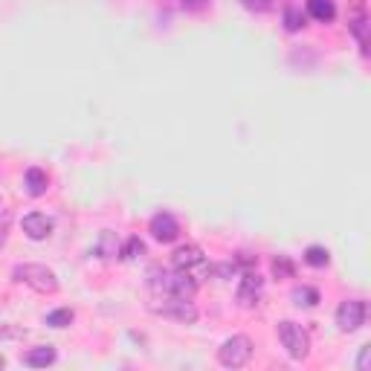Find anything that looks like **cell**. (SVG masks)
Masks as SVG:
<instances>
[{
    "label": "cell",
    "mask_w": 371,
    "mask_h": 371,
    "mask_svg": "<svg viewBox=\"0 0 371 371\" xmlns=\"http://www.w3.org/2000/svg\"><path fill=\"white\" fill-rule=\"evenodd\" d=\"M209 6V0H183V9L186 12H201Z\"/></svg>",
    "instance_id": "d4e9b609"
},
{
    "label": "cell",
    "mask_w": 371,
    "mask_h": 371,
    "mask_svg": "<svg viewBox=\"0 0 371 371\" xmlns=\"http://www.w3.org/2000/svg\"><path fill=\"white\" fill-rule=\"evenodd\" d=\"M365 313H368V308H365L363 299H345V302L337 308V325H339V331H342V334L360 331V328L365 325Z\"/></svg>",
    "instance_id": "8992f818"
},
{
    "label": "cell",
    "mask_w": 371,
    "mask_h": 371,
    "mask_svg": "<svg viewBox=\"0 0 371 371\" xmlns=\"http://www.w3.org/2000/svg\"><path fill=\"white\" fill-rule=\"evenodd\" d=\"M357 368H360V371H368V368H371V345H363V348H360Z\"/></svg>",
    "instance_id": "cb8c5ba5"
},
{
    "label": "cell",
    "mask_w": 371,
    "mask_h": 371,
    "mask_svg": "<svg viewBox=\"0 0 371 371\" xmlns=\"http://www.w3.org/2000/svg\"><path fill=\"white\" fill-rule=\"evenodd\" d=\"M279 339L284 345V351L293 357V360H305L310 354V337L302 325L290 322V319H284V322H279Z\"/></svg>",
    "instance_id": "277c9868"
},
{
    "label": "cell",
    "mask_w": 371,
    "mask_h": 371,
    "mask_svg": "<svg viewBox=\"0 0 371 371\" xmlns=\"http://www.w3.org/2000/svg\"><path fill=\"white\" fill-rule=\"evenodd\" d=\"M308 12H310L316 20H322V23H331V20L337 18L334 0H308Z\"/></svg>",
    "instance_id": "4fadbf2b"
},
{
    "label": "cell",
    "mask_w": 371,
    "mask_h": 371,
    "mask_svg": "<svg viewBox=\"0 0 371 371\" xmlns=\"http://www.w3.org/2000/svg\"><path fill=\"white\" fill-rule=\"evenodd\" d=\"M348 27H351V32L357 35V41L363 44V53H365V44H368V18H365V9H363V4L357 6L354 18L348 20Z\"/></svg>",
    "instance_id": "5bb4252c"
},
{
    "label": "cell",
    "mask_w": 371,
    "mask_h": 371,
    "mask_svg": "<svg viewBox=\"0 0 371 371\" xmlns=\"http://www.w3.org/2000/svg\"><path fill=\"white\" fill-rule=\"evenodd\" d=\"M99 253H102L105 258H113L119 253V241L113 232H102V241H99Z\"/></svg>",
    "instance_id": "ffe728a7"
},
{
    "label": "cell",
    "mask_w": 371,
    "mask_h": 371,
    "mask_svg": "<svg viewBox=\"0 0 371 371\" xmlns=\"http://www.w3.org/2000/svg\"><path fill=\"white\" fill-rule=\"evenodd\" d=\"M305 261H308L310 267H325V264L331 261V253L325 250V246L313 244V246H308V250H305Z\"/></svg>",
    "instance_id": "e0dca14e"
},
{
    "label": "cell",
    "mask_w": 371,
    "mask_h": 371,
    "mask_svg": "<svg viewBox=\"0 0 371 371\" xmlns=\"http://www.w3.org/2000/svg\"><path fill=\"white\" fill-rule=\"evenodd\" d=\"M293 305H299V308H313V305H319V290H316V287H296V290H293Z\"/></svg>",
    "instance_id": "2e32d148"
},
{
    "label": "cell",
    "mask_w": 371,
    "mask_h": 371,
    "mask_svg": "<svg viewBox=\"0 0 371 371\" xmlns=\"http://www.w3.org/2000/svg\"><path fill=\"white\" fill-rule=\"evenodd\" d=\"M238 4L244 9H250V12H258V15H264V12L273 9V0H238Z\"/></svg>",
    "instance_id": "7402d4cb"
},
{
    "label": "cell",
    "mask_w": 371,
    "mask_h": 371,
    "mask_svg": "<svg viewBox=\"0 0 371 371\" xmlns=\"http://www.w3.org/2000/svg\"><path fill=\"white\" fill-rule=\"evenodd\" d=\"M154 313H160L165 319H175V322H183V325L197 322V308L189 299H165L163 305H154Z\"/></svg>",
    "instance_id": "52a82bcc"
},
{
    "label": "cell",
    "mask_w": 371,
    "mask_h": 371,
    "mask_svg": "<svg viewBox=\"0 0 371 371\" xmlns=\"http://www.w3.org/2000/svg\"><path fill=\"white\" fill-rule=\"evenodd\" d=\"M261 290H264V279L256 273V270H246V273L241 276V284H238V305L241 308L258 305Z\"/></svg>",
    "instance_id": "ba28073f"
},
{
    "label": "cell",
    "mask_w": 371,
    "mask_h": 371,
    "mask_svg": "<svg viewBox=\"0 0 371 371\" xmlns=\"http://www.w3.org/2000/svg\"><path fill=\"white\" fill-rule=\"evenodd\" d=\"M270 267H273V276L276 279H293V273H296V264L287 256H276Z\"/></svg>",
    "instance_id": "ac0fdd59"
},
{
    "label": "cell",
    "mask_w": 371,
    "mask_h": 371,
    "mask_svg": "<svg viewBox=\"0 0 371 371\" xmlns=\"http://www.w3.org/2000/svg\"><path fill=\"white\" fill-rule=\"evenodd\" d=\"M122 256H125L128 261H134V258H139V256H145V244L134 235V238H128V244H125V253H122Z\"/></svg>",
    "instance_id": "44dd1931"
},
{
    "label": "cell",
    "mask_w": 371,
    "mask_h": 371,
    "mask_svg": "<svg viewBox=\"0 0 371 371\" xmlns=\"http://www.w3.org/2000/svg\"><path fill=\"white\" fill-rule=\"evenodd\" d=\"M56 348L53 345H38V348H30L27 354H23V365H30V368H46V365H53L56 363Z\"/></svg>",
    "instance_id": "8fae6325"
},
{
    "label": "cell",
    "mask_w": 371,
    "mask_h": 371,
    "mask_svg": "<svg viewBox=\"0 0 371 371\" xmlns=\"http://www.w3.org/2000/svg\"><path fill=\"white\" fill-rule=\"evenodd\" d=\"M250 360H253V339L244 334L224 339V345L218 348V363L224 368H244Z\"/></svg>",
    "instance_id": "3957f363"
},
{
    "label": "cell",
    "mask_w": 371,
    "mask_h": 371,
    "mask_svg": "<svg viewBox=\"0 0 371 371\" xmlns=\"http://www.w3.org/2000/svg\"><path fill=\"white\" fill-rule=\"evenodd\" d=\"M20 227L27 232V238L44 241V238H49V232H53V220H49L44 212H30V215H23Z\"/></svg>",
    "instance_id": "30bf717a"
},
{
    "label": "cell",
    "mask_w": 371,
    "mask_h": 371,
    "mask_svg": "<svg viewBox=\"0 0 371 371\" xmlns=\"http://www.w3.org/2000/svg\"><path fill=\"white\" fill-rule=\"evenodd\" d=\"M9 224H12V215L4 212V215H0V250H4V244L9 238Z\"/></svg>",
    "instance_id": "603a6c76"
},
{
    "label": "cell",
    "mask_w": 371,
    "mask_h": 371,
    "mask_svg": "<svg viewBox=\"0 0 371 371\" xmlns=\"http://www.w3.org/2000/svg\"><path fill=\"white\" fill-rule=\"evenodd\" d=\"M171 267L186 270V273H191L197 282H201V276L206 273V256L197 244H183L175 250V256H171Z\"/></svg>",
    "instance_id": "5b68a950"
},
{
    "label": "cell",
    "mask_w": 371,
    "mask_h": 371,
    "mask_svg": "<svg viewBox=\"0 0 371 371\" xmlns=\"http://www.w3.org/2000/svg\"><path fill=\"white\" fill-rule=\"evenodd\" d=\"M4 365H6V357H4V354H0V368H4Z\"/></svg>",
    "instance_id": "4316f807"
},
{
    "label": "cell",
    "mask_w": 371,
    "mask_h": 371,
    "mask_svg": "<svg viewBox=\"0 0 371 371\" xmlns=\"http://www.w3.org/2000/svg\"><path fill=\"white\" fill-rule=\"evenodd\" d=\"M302 27H305V15L296 9V6H287L284 9V30L287 32H299Z\"/></svg>",
    "instance_id": "d6986e66"
},
{
    "label": "cell",
    "mask_w": 371,
    "mask_h": 371,
    "mask_svg": "<svg viewBox=\"0 0 371 371\" xmlns=\"http://www.w3.org/2000/svg\"><path fill=\"white\" fill-rule=\"evenodd\" d=\"M12 276H15V282L30 284L38 293H56L58 290V276L46 264H18L12 270Z\"/></svg>",
    "instance_id": "7a4b0ae2"
},
{
    "label": "cell",
    "mask_w": 371,
    "mask_h": 371,
    "mask_svg": "<svg viewBox=\"0 0 371 371\" xmlns=\"http://www.w3.org/2000/svg\"><path fill=\"white\" fill-rule=\"evenodd\" d=\"M148 232H151L154 241H160V244H171V241H177V235H180V224L175 220V215L157 212L151 218V224H148Z\"/></svg>",
    "instance_id": "9c48e42d"
},
{
    "label": "cell",
    "mask_w": 371,
    "mask_h": 371,
    "mask_svg": "<svg viewBox=\"0 0 371 371\" xmlns=\"http://www.w3.org/2000/svg\"><path fill=\"white\" fill-rule=\"evenodd\" d=\"M151 287L154 293H163L165 299H191L197 293V279L186 270H151Z\"/></svg>",
    "instance_id": "6da1fadb"
},
{
    "label": "cell",
    "mask_w": 371,
    "mask_h": 371,
    "mask_svg": "<svg viewBox=\"0 0 371 371\" xmlns=\"http://www.w3.org/2000/svg\"><path fill=\"white\" fill-rule=\"evenodd\" d=\"M23 183H27V191H30L32 197L46 194V189H49V177H46V171H44V168H38V165L27 168V175H23Z\"/></svg>",
    "instance_id": "7c38bea8"
},
{
    "label": "cell",
    "mask_w": 371,
    "mask_h": 371,
    "mask_svg": "<svg viewBox=\"0 0 371 371\" xmlns=\"http://www.w3.org/2000/svg\"><path fill=\"white\" fill-rule=\"evenodd\" d=\"M18 331H12L9 325H0V339H6V337H15Z\"/></svg>",
    "instance_id": "484cf974"
},
{
    "label": "cell",
    "mask_w": 371,
    "mask_h": 371,
    "mask_svg": "<svg viewBox=\"0 0 371 371\" xmlns=\"http://www.w3.org/2000/svg\"><path fill=\"white\" fill-rule=\"evenodd\" d=\"M73 319H76V313H73L70 308H56V310H49L44 316V322L49 328H67V325H73Z\"/></svg>",
    "instance_id": "9a60e30c"
}]
</instances>
